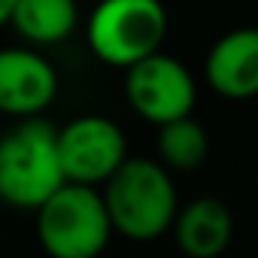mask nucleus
Segmentation results:
<instances>
[{"mask_svg": "<svg viewBox=\"0 0 258 258\" xmlns=\"http://www.w3.org/2000/svg\"><path fill=\"white\" fill-rule=\"evenodd\" d=\"M0 118H4V115H0Z\"/></svg>", "mask_w": 258, "mask_h": 258, "instance_id": "ddd939ff", "label": "nucleus"}, {"mask_svg": "<svg viewBox=\"0 0 258 258\" xmlns=\"http://www.w3.org/2000/svg\"><path fill=\"white\" fill-rule=\"evenodd\" d=\"M34 213L37 240L52 258H94L115 234L100 188L88 182H61Z\"/></svg>", "mask_w": 258, "mask_h": 258, "instance_id": "7ed1b4c3", "label": "nucleus"}, {"mask_svg": "<svg viewBox=\"0 0 258 258\" xmlns=\"http://www.w3.org/2000/svg\"><path fill=\"white\" fill-rule=\"evenodd\" d=\"M67 182L58 155V127L40 115L0 127V201L13 210H37Z\"/></svg>", "mask_w": 258, "mask_h": 258, "instance_id": "f03ea898", "label": "nucleus"}, {"mask_svg": "<svg viewBox=\"0 0 258 258\" xmlns=\"http://www.w3.org/2000/svg\"><path fill=\"white\" fill-rule=\"evenodd\" d=\"M210 155V137L204 124L188 115L158 124V161L170 173H191Z\"/></svg>", "mask_w": 258, "mask_h": 258, "instance_id": "9b49d317", "label": "nucleus"}, {"mask_svg": "<svg viewBox=\"0 0 258 258\" xmlns=\"http://www.w3.org/2000/svg\"><path fill=\"white\" fill-rule=\"evenodd\" d=\"M167 37V13L161 0H100L85 25L94 58L109 67H131L161 49Z\"/></svg>", "mask_w": 258, "mask_h": 258, "instance_id": "20e7f679", "label": "nucleus"}, {"mask_svg": "<svg viewBox=\"0 0 258 258\" xmlns=\"http://www.w3.org/2000/svg\"><path fill=\"white\" fill-rule=\"evenodd\" d=\"M58 97V73L37 46L0 49V115H40Z\"/></svg>", "mask_w": 258, "mask_h": 258, "instance_id": "0eeeda50", "label": "nucleus"}, {"mask_svg": "<svg viewBox=\"0 0 258 258\" xmlns=\"http://www.w3.org/2000/svg\"><path fill=\"white\" fill-rule=\"evenodd\" d=\"M124 97L143 121L158 127L195 109L198 85L179 58L158 49L124 67Z\"/></svg>", "mask_w": 258, "mask_h": 258, "instance_id": "39448f33", "label": "nucleus"}, {"mask_svg": "<svg viewBox=\"0 0 258 258\" xmlns=\"http://www.w3.org/2000/svg\"><path fill=\"white\" fill-rule=\"evenodd\" d=\"M173 237L191 258H216L234 240V216L219 198H195L173 216Z\"/></svg>", "mask_w": 258, "mask_h": 258, "instance_id": "1a4fd4ad", "label": "nucleus"}, {"mask_svg": "<svg viewBox=\"0 0 258 258\" xmlns=\"http://www.w3.org/2000/svg\"><path fill=\"white\" fill-rule=\"evenodd\" d=\"M58 155L70 182L100 185L124 158V131L106 115H79L58 127Z\"/></svg>", "mask_w": 258, "mask_h": 258, "instance_id": "423d86ee", "label": "nucleus"}, {"mask_svg": "<svg viewBox=\"0 0 258 258\" xmlns=\"http://www.w3.org/2000/svg\"><path fill=\"white\" fill-rule=\"evenodd\" d=\"M76 22H79L76 0H16L7 25H13L28 46L46 49L70 40Z\"/></svg>", "mask_w": 258, "mask_h": 258, "instance_id": "9d476101", "label": "nucleus"}, {"mask_svg": "<svg viewBox=\"0 0 258 258\" xmlns=\"http://www.w3.org/2000/svg\"><path fill=\"white\" fill-rule=\"evenodd\" d=\"M204 76L219 97H258V28H237L222 34L207 52Z\"/></svg>", "mask_w": 258, "mask_h": 258, "instance_id": "6e6552de", "label": "nucleus"}, {"mask_svg": "<svg viewBox=\"0 0 258 258\" xmlns=\"http://www.w3.org/2000/svg\"><path fill=\"white\" fill-rule=\"evenodd\" d=\"M100 195L112 231L134 243L164 237L179 210L170 170L152 158H124L100 182Z\"/></svg>", "mask_w": 258, "mask_h": 258, "instance_id": "f257e3e1", "label": "nucleus"}, {"mask_svg": "<svg viewBox=\"0 0 258 258\" xmlns=\"http://www.w3.org/2000/svg\"><path fill=\"white\" fill-rule=\"evenodd\" d=\"M13 4L16 0H0V28L10 22V13H13Z\"/></svg>", "mask_w": 258, "mask_h": 258, "instance_id": "f8f14e48", "label": "nucleus"}]
</instances>
